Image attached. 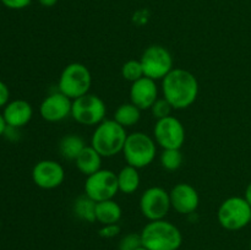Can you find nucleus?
Here are the masks:
<instances>
[{
	"mask_svg": "<svg viewBox=\"0 0 251 250\" xmlns=\"http://www.w3.org/2000/svg\"><path fill=\"white\" fill-rule=\"evenodd\" d=\"M199 81L193 73L176 68L162 80V93L173 109H186L199 96Z\"/></svg>",
	"mask_w": 251,
	"mask_h": 250,
	"instance_id": "1",
	"label": "nucleus"
},
{
	"mask_svg": "<svg viewBox=\"0 0 251 250\" xmlns=\"http://www.w3.org/2000/svg\"><path fill=\"white\" fill-rule=\"evenodd\" d=\"M140 235L142 247L149 250H179L183 244L180 229L166 218L149 221Z\"/></svg>",
	"mask_w": 251,
	"mask_h": 250,
	"instance_id": "2",
	"label": "nucleus"
},
{
	"mask_svg": "<svg viewBox=\"0 0 251 250\" xmlns=\"http://www.w3.org/2000/svg\"><path fill=\"white\" fill-rule=\"evenodd\" d=\"M127 132L114 119H104L96 126L91 137V146L102 157H114L123 152Z\"/></svg>",
	"mask_w": 251,
	"mask_h": 250,
	"instance_id": "3",
	"label": "nucleus"
},
{
	"mask_svg": "<svg viewBox=\"0 0 251 250\" xmlns=\"http://www.w3.org/2000/svg\"><path fill=\"white\" fill-rule=\"evenodd\" d=\"M123 154L129 166L137 169L145 168L154 161L157 154V144L154 139L142 131L127 134Z\"/></svg>",
	"mask_w": 251,
	"mask_h": 250,
	"instance_id": "4",
	"label": "nucleus"
},
{
	"mask_svg": "<svg viewBox=\"0 0 251 250\" xmlns=\"http://www.w3.org/2000/svg\"><path fill=\"white\" fill-rule=\"evenodd\" d=\"M92 75L90 69L81 63L68 64L61 71L58 81V91L70 100L90 93Z\"/></svg>",
	"mask_w": 251,
	"mask_h": 250,
	"instance_id": "5",
	"label": "nucleus"
},
{
	"mask_svg": "<svg viewBox=\"0 0 251 250\" xmlns=\"http://www.w3.org/2000/svg\"><path fill=\"white\" fill-rule=\"evenodd\" d=\"M217 220L221 227L227 230H240L251 222V206L244 198L232 196L218 207Z\"/></svg>",
	"mask_w": 251,
	"mask_h": 250,
	"instance_id": "6",
	"label": "nucleus"
},
{
	"mask_svg": "<svg viewBox=\"0 0 251 250\" xmlns=\"http://www.w3.org/2000/svg\"><path fill=\"white\" fill-rule=\"evenodd\" d=\"M107 105L97 95L87 93L73 100L71 118L85 126H97L105 119Z\"/></svg>",
	"mask_w": 251,
	"mask_h": 250,
	"instance_id": "7",
	"label": "nucleus"
},
{
	"mask_svg": "<svg viewBox=\"0 0 251 250\" xmlns=\"http://www.w3.org/2000/svg\"><path fill=\"white\" fill-rule=\"evenodd\" d=\"M146 77L152 80H163L173 70V56L163 46L152 44L147 47L140 59Z\"/></svg>",
	"mask_w": 251,
	"mask_h": 250,
	"instance_id": "8",
	"label": "nucleus"
},
{
	"mask_svg": "<svg viewBox=\"0 0 251 250\" xmlns=\"http://www.w3.org/2000/svg\"><path fill=\"white\" fill-rule=\"evenodd\" d=\"M83 190L96 202L112 200L119 193L117 173L110 169H100L96 173L86 176Z\"/></svg>",
	"mask_w": 251,
	"mask_h": 250,
	"instance_id": "9",
	"label": "nucleus"
},
{
	"mask_svg": "<svg viewBox=\"0 0 251 250\" xmlns=\"http://www.w3.org/2000/svg\"><path fill=\"white\" fill-rule=\"evenodd\" d=\"M172 208L171 195L161 186H150L140 198V211L149 221L164 220Z\"/></svg>",
	"mask_w": 251,
	"mask_h": 250,
	"instance_id": "10",
	"label": "nucleus"
},
{
	"mask_svg": "<svg viewBox=\"0 0 251 250\" xmlns=\"http://www.w3.org/2000/svg\"><path fill=\"white\" fill-rule=\"evenodd\" d=\"M185 127L178 118L169 115L157 120L153 127V139L163 150H181L185 142Z\"/></svg>",
	"mask_w": 251,
	"mask_h": 250,
	"instance_id": "11",
	"label": "nucleus"
},
{
	"mask_svg": "<svg viewBox=\"0 0 251 250\" xmlns=\"http://www.w3.org/2000/svg\"><path fill=\"white\" fill-rule=\"evenodd\" d=\"M32 180L38 188L44 190L56 189L65 180V171L59 162L54 159H42L32 169Z\"/></svg>",
	"mask_w": 251,
	"mask_h": 250,
	"instance_id": "12",
	"label": "nucleus"
},
{
	"mask_svg": "<svg viewBox=\"0 0 251 250\" xmlns=\"http://www.w3.org/2000/svg\"><path fill=\"white\" fill-rule=\"evenodd\" d=\"M71 107H73V100L56 91L42 100L39 105V114L46 122L58 123L71 117Z\"/></svg>",
	"mask_w": 251,
	"mask_h": 250,
	"instance_id": "13",
	"label": "nucleus"
},
{
	"mask_svg": "<svg viewBox=\"0 0 251 250\" xmlns=\"http://www.w3.org/2000/svg\"><path fill=\"white\" fill-rule=\"evenodd\" d=\"M172 208L180 215H193L200 205V195L193 185L179 183L169 191Z\"/></svg>",
	"mask_w": 251,
	"mask_h": 250,
	"instance_id": "14",
	"label": "nucleus"
},
{
	"mask_svg": "<svg viewBox=\"0 0 251 250\" xmlns=\"http://www.w3.org/2000/svg\"><path fill=\"white\" fill-rule=\"evenodd\" d=\"M158 100V87L152 78L141 77L130 86V102L141 110L151 109L153 103Z\"/></svg>",
	"mask_w": 251,
	"mask_h": 250,
	"instance_id": "15",
	"label": "nucleus"
},
{
	"mask_svg": "<svg viewBox=\"0 0 251 250\" xmlns=\"http://www.w3.org/2000/svg\"><path fill=\"white\" fill-rule=\"evenodd\" d=\"M7 126L21 129L31 122L33 117V108L31 103L25 100H15L7 103L2 112Z\"/></svg>",
	"mask_w": 251,
	"mask_h": 250,
	"instance_id": "16",
	"label": "nucleus"
},
{
	"mask_svg": "<svg viewBox=\"0 0 251 250\" xmlns=\"http://www.w3.org/2000/svg\"><path fill=\"white\" fill-rule=\"evenodd\" d=\"M102 158L103 157L91 145L86 146L75 159L76 168L83 175L88 176L102 169Z\"/></svg>",
	"mask_w": 251,
	"mask_h": 250,
	"instance_id": "17",
	"label": "nucleus"
},
{
	"mask_svg": "<svg viewBox=\"0 0 251 250\" xmlns=\"http://www.w3.org/2000/svg\"><path fill=\"white\" fill-rule=\"evenodd\" d=\"M123 210L117 201L105 200L97 202L96 206V221L100 225H114L122 220Z\"/></svg>",
	"mask_w": 251,
	"mask_h": 250,
	"instance_id": "18",
	"label": "nucleus"
},
{
	"mask_svg": "<svg viewBox=\"0 0 251 250\" xmlns=\"http://www.w3.org/2000/svg\"><path fill=\"white\" fill-rule=\"evenodd\" d=\"M87 146L85 140L77 134H68L59 141V153L64 159L75 161L85 147Z\"/></svg>",
	"mask_w": 251,
	"mask_h": 250,
	"instance_id": "19",
	"label": "nucleus"
},
{
	"mask_svg": "<svg viewBox=\"0 0 251 250\" xmlns=\"http://www.w3.org/2000/svg\"><path fill=\"white\" fill-rule=\"evenodd\" d=\"M117 176L119 191H122L123 194H127V195L134 194L135 191H137L140 184H141L139 169L132 166H129V164L123 167L119 171V173H117Z\"/></svg>",
	"mask_w": 251,
	"mask_h": 250,
	"instance_id": "20",
	"label": "nucleus"
},
{
	"mask_svg": "<svg viewBox=\"0 0 251 250\" xmlns=\"http://www.w3.org/2000/svg\"><path fill=\"white\" fill-rule=\"evenodd\" d=\"M96 206H97V202L83 193L82 195L77 196L74 200L73 212L80 221L95 223L97 222L96 221Z\"/></svg>",
	"mask_w": 251,
	"mask_h": 250,
	"instance_id": "21",
	"label": "nucleus"
},
{
	"mask_svg": "<svg viewBox=\"0 0 251 250\" xmlns=\"http://www.w3.org/2000/svg\"><path fill=\"white\" fill-rule=\"evenodd\" d=\"M113 119L119 123L125 129L131 127L136 125L141 119V109L137 108L135 104H132L131 102L123 103L115 109Z\"/></svg>",
	"mask_w": 251,
	"mask_h": 250,
	"instance_id": "22",
	"label": "nucleus"
},
{
	"mask_svg": "<svg viewBox=\"0 0 251 250\" xmlns=\"http://www.w3.org/2000/svg\"><path fill=\"white\" fill-rule=\"evenodd\" d=\"M184 161L183 153H181V150L178 149H167L163 150L159 156V162H161V166L163 167L166 171L174 172L178 171L181 167Z\"/></svg>",
	"mask_w": 251,
	"mask_h": 250,
	"instance_id": "23",
	"label": "nucleus"
},
{
	"mask_svg": "<svg viewBox=\"0 0 251 250\" xmlns=\"http://www.w3.org/2000/svg\"><path fill=\"white\" fill-rule=\"evenodd\" d=\"M122 76L124 80L129 81L131 83L144 77L145 74L141 61L136 60V59H131V60H127L126 63L123 64Z\"/></svg>",
	"mask_w": 251,
	"mask_h": 250,
	"instance_id": "24",
	"label": "nucleus"
},
{
	"mask_svg": "<svg viewBox=\"0 0 251 250\" xmlns=\"http://www.w3.org/2000/svg\"><path fill=\"white\" fill-rule=\"evenodd\" d=\"M172 110H173V107L169 104V102L166 98H158L151 107L152 115H153L157 120L163 119V118L172 115Z\"/></svg>",
	"mask_w": 251,
	"mask_h": 250,
	"instance_id": "25",
	"label": "nucleus"
},
{
	"mask_svg": "<svg viewBox=\"0 0 251 250\" xmlns=\"http://www.w3.org/2000/svg\"><path fill=\"white\" fill-rule=\"evenodd\" d=\"M142 245L140 233H129L120 239L118 250H136Z\"/></svg>",
	"mask_w": 251,
	"mask_h": 250,
	"instance_id": "26",
	"label": "nucleus"
},
{
	"mask_svg": "<svg viewBox=\"0 0 251 250\" xmlns=\"http://www.w3.org/2000/svg\"><path fill=\"white\" fill-rule=\"evenodd\" d=\"M119 233L120 225L118 223H114V225H104L98 230V235L104 238V239H113L117 235H119Z\"/></svg>",
	"mask_w": 251,
	"mask_h": 250,
	"instance_id": "27",
	"label": "nucleus"
},
{
	"mask_svg": "<svg viewBox=\"0 0 251 250\" xmlns=\"http://www.w3.org/2000/svg\"><path fill=\"white\" fill-rule=\"evenodd\" d=\"M2 5L11 10H22L29 6L32 0H0Z\"/></svg>",
	"mask_w": 251,
	"mask_h": 250,
	"instance_id": "28",
	"label": "nucleus"
},
{
	"mask_svg": "<svg viewBox=\"0 0 251 250\" xmlns=\"http://www.w3.org/2000/svg\"><path fill=\"white\" fill-rule=\"evenodd\" d=\"M10 90L4 81L0 80V108H4L10 102Z\"/></svg>",
	"mask_w": 251,
	"mask_h": 250,
	"instance_id": "29",
	"label": "nucleus"
},
{
	"mask_svg": "<svg viewBox=\"0 0 251 250\" xmlns=\"http://www.w3.org/2000/svg\"><path fill=\"white\" fill-rule=\"evenodd\" d=\"M59 0H38L39 4L44 7H53L54 5H56Z\"/></svg>",
	"mask_w": 251,
	"mask_h": 250,
	"instance_id": "30",
	"label": "nucleus"
},
{
	"mask_svg": "<svg viewBox=\"0 0 251 250\" xmlns=\"http://www.w3.org/2000/svg\"><path fill=\"white\" fill-rule=\"evenodd\" d=\"M6 127H7V125H6V123H5L4 117H2V113H0V137L5 134V131H6Z\"/></svg>",
	"mask_w": 251,
	"mask_h": 250,
	"instance_id": "31",
	"label": "nucleus"
},
{
	"mask_svg": "<svg viewBox=\"0 0 251 250\" xmlns=\"http://www.w3.org/2000/svg\"><path fill=\"white\" fill-rule=\"evenodd\" d=\"M244 199L248 201V203H249V205L251 206V183H249V185H248L247 189H245Z\"/></svg>",
	"mask_w": 251,
	"mask_h": 250,
	"instance_id": "32",
	"label": "nucleus"
},
{
	"mask_svg": "<svg viewBox=\"0 0 251 250\" xmlns=\"http://www.w3.org/2000/svg\"><path fill=\"white\" fill-rule=\"evenodd\" d=\"M136 250H149V249H146V248H145V247H142V245H141V247H140V248H137Z\"/></svg>",
	"mask_w": 251,
	"mask_h": 250,
	"instance_id": "33",
	"label": "nucleus"
},
{
	"mask_svg": "<svg viewBox=\"0 0 251 250\" xmlns=\"http://www.w3.org/2000/svg\"><path fill=\"white\" fill-rule=\"evenodd\" d=\"M249 249L251 250V240H250V244H249Z\"/></svg>",
	"mask_w": 251,
	"mask_h": 250,
	"instance_id": "34",
	"label": "nucleus"
}]
</instances>
